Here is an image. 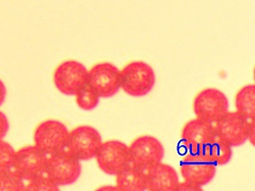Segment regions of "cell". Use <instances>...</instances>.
Wrapping results in <instances>:
<instances>
[{
    "label": "cell",
    "instance_id": "6da1fadb",
    "mask_svg": "<svg viewBox=\"0 0 255 191\" xmlns=\"http://www.w3.org/2000/svg\"><path fill=\"white\" fill-rule=\"evenodd\" d=\"M217 137L231 147H237L247 140L255 144V120L245 118L237 112H227L214 124Z\"/></svg>",
    "mask_w": 255,
    "mask_h": 191
},
{
    "label": "cell",
    "instance_id": "7a4b0ae2",
    "mask_svg": "<svg viewBox=\"0 0 255 191\" xmlns=\"http://www.w3.org/2000/svg\"><path fill=\"white\" fill-rule=\"evenodd\" d=\"M153 69L143 62L128 63L120 72V88L134 97L146 96L155 85Z\"/></svg>",
    "mask_w": 255,
    "mask_h": 191
},
{
    "label": "cell",
    "instance_id": "3957f363",
    "mask_svg": "<svg viewBox=\"0 0 255 191\" xmlns=\"http://www.w3.org/2000/svg\"><path fill=\"white\" fill-rule=\"evenodd\" d=\"M81 161L67 150L48 157L45 173L58 187L73 184L81 177Z\"/></svg>",
    "mask_w": 255,
    "mask_h": 191
},
{
    "label": "cell",
    "instance_id": "277c9868",
    "mask_svg": "<svg viewBox=\"0 0 255 191\" xmlns=\"http://www.w3.org/2000/svg\"><path fill=\"white\" fill-rule=\"evenodd\" d=\"M193 109L197 118L215 124L228 112L229 101L222 91L208 88L196 96Z\"/></svg>",
    "mask_w": 255,
    "mask_h": 191
},
{
    "label": "cell",
    "instance_id": "5b68a950",
    "mask_svg": "<svg viewBox=\"0 0 255 191\" xmlns=\"http://www.w3.org/2000/svg\"><path fill=\"white\" fill-rule=\"evenodd\" d=\"M69 133L66 125L62 122L47 120L36 127L33 140L35 146L49 156L66 150Z\"/></svg>",
    "mask_w": 255,
    "mask_h": 191
},
{
    "label": "cell",
    "instance_id": "8992f818",
    "mask_svg": "<svg viewBox=\"0 0 255 191\" xmlns=\"http://www.w3.org/2000/svg\"><path fill=\"white\" fill-rule=\"evenodd\" d=\"M101 143L98 130L90 125H81L69 133L66 150L80 161H89L95 158Z\"/></svg>",
    "mask_w": 255,
    "mask_h": 191
},
{
    "label": "cell",
    "instance_id": "52a82bcc",
    "mask_svg": "<svg viewBox=\"0 0 255 191\" xmlns=\"http://www.w3.org/2000/svg\"><path fill=\"white\" fill-rule=\"evenodd\" d=\"M95 157L100 170L109 175H118L131 165L128 145L118 140L101 143Z\"/></svg>",
    "mask_w": 255,
    "mask_h": 191
},
{
    "label": "cell",
    "instance_id": "ba28073f",
    "mask_svg": "<svg viewBox=\"0 0 255 191\" xmlns=\"http://www.w3.org/2000/svg\"><path fill=\"white\" fill-rule=\"evenodd\" d=\"M53 82L62 94L75 96L88 82V70L81 62L69 60L55 69Z\"/></svg>",
    "mask_w": 255,
    "mask_h": 191
},
{
    "label": "cell",
    "instance_id": "9c48e42d",
    "mask_svg": "<svg viewBox=\"0 0 255 191\" xmlns=\"http://www.w3.org/2000/svg\"><path fill=\"white\" fill-rule=\"evenodd\" d=\"M128 149L131 164L144 171L153 164L161 163L165 153L162 143L150 135L134 139Z\"/></svg>",
    "mask_w": 255,
    "mask_h": 191
},
{
    "label": "cell",
    "instance_id": "30bf717a",
    "mask_svg": "<svg viewBox=\"0 0 255 191\" xmlns=\"http://www.w3.org/2000/svg\"><path fill=\"white\" fill-rule=\"evenodd\" d=\"M217 167L204 156L203 153H189L181 161L180 171L184 182L203 187L216 176Z\"/></svg>",
    "mask_w": 255,
    "mask_h": 191
},
{
    "label": "cell",
    "instance_id": "8fae6325",
    "mask_svg": "<svg viewBox=\"0 0 255 191\" xmlns=\"http://www.w3.org/2000/svg\"><path fill=\"white\" fill-rule=\"evenodd\" d=\"M88 83L100 97L109 98L120 90V71L112 63H98L88 72Z\"/></svg>",
    "mask_w": 255,
    "mask_h": 191
},
{
    "label": "cell",
    "instance_id": "7c38bea8",
    "mask_svg": "<svg viewBox=\"0 0 255 191\" xmlns=\"http://www.w3.org/2000/svg\"><path fill=\"white\" fill-rule=\"evenodd\" d=\"M47 159L48 155L35 145L25 146L15 152L13 170L26 182L45 173Z\"/></svg>",
    "mask_w": 255,
    "mask_h": 191
},
{
    "label": "cell",
    "instance_id": "4fadbf2b",
    "mask_svg": "<svg viewBox=\"0 0 255 191\" xmlns=\"http://www.w3.org/2000/svg\"><path fill=\"white\" fill-rule=\"evenodd\" d=\"M216 137L214 124L199 118L186 123L181 131V143L189 153H201Z\"/></svg>",
    "mask_w": 255,
    "mask_h": 191
},
{
    "label": "cell",
    "instance_id": "5bb4252c",
    "mask_svg": "<svg viewBox=\"0 0 255 191\" xmlns=\"http://www.w3.org/2000/svg\"><path fill=\"white\" fill-rule=\"evenodd\" d=\"M145 176L146 190L150 191H176L180 183L174 168L161 162L147 168Z\"/></svg>",
    "mask_w": 255,
    "mask_h": 191
},
{
    "label": "cell",
    "instance_id": "9a60e30c",
    "mask_svg": "<svg viewBox=\"0 0 255 191\" xmlns=\"http://www.w3.org/2000/svg\"><path fill=\"white\" fill-rule=\"evenodd\" d=\"M117 176V189L120 191H142L146 190L145 171L130 165Z\"/></svg>",
    "mask_w": 255,
    "mask_h": 191
},
{
    "label": "cell",
    "instance_id": "2e32d148",
    "mask_svg": "<svg viewBox=\"0 0 255 191\" xmlns=\"http://www.w3.org/2000/svg\"><path fill=\"white\" fill-rule=\"evenodd\" d=\"M201 153L216 166L226 165L230 162L233 156L231 146L218 137H216L212 143H209Z\"/></svg>",
    "mask_w": 255,
    "mask_h": 191
},
{
    "label": "cell",
    "instance_id": "e0dca14e",
    "mask_svg": "<svg viewBox=\"0 0 255 191\" xmlns=\"http://www.w3.org/2000/svg\"><path fill=\"white\" fill-rule=\"evenodd\" d=\"M237 112L249 121L255 120V86L246 85L239 90L236 96Z\"/></svg>",
    "mask_w": 255,
    "mask_h": 191
},
{
    "label": "cell",
    "instance_id": "ac0fdd59",
    "mask_svg": "<svg viewBox=\"0 0 255 191\" xmlns=\"http://www.w3.org/2000/svg\"><path fill=\"white\" fill-rule=\"evenodd\" d=\"M75 96L77 105L85 111L94 109L100 103V96L88 82L76 93Z\"/></svg>",
    "mask_w": 255,
    "mask_h": 191
},
{
    "label": "cell",
    "instance_id": "d6986e66",
    "mask_svg": "<svg viewBox=\"0 0 255 191\" xmlns=\"http://www.w3.org/2000/svg\"><path fill=\"white\" fill-rule=\"evenodd\" d=\"M25 191V181L13 169L0 172V191Z\"/></svg>",
    "mask_w": 255,
    "mask_h": 191
},
{
    "label": "cell",
    "instance_id": "ffe728a7",
    "mask_svg": "<svg viewBox=\"0 0 255 191\" xmlns=\"http://www.w3.org/2000/svg\"><path fill=\"white\" fill-rule=\"evenodd\" d=\"M25 191H59V187L44 173L26 181Z\"/></svg>",
    "mask_w": 255,
    "mask_h": 191
},
{
    "label": "cell",
    "instance_id": "44dd1931",
    "mask_svg": "<svg viewBox=\"0 0 255 191\" xmlns=\"http://www.w3.org/2000/svg\"><path fill=\"white\" fill-rule=\"evenodd\" d=\"M14 151L10 143L0 140V172H6L14 167Z\"/></svg>",
    "mask_w": 255,
    "mask_h": 191
},
{
    "label": "cell",
    "instance_id": "7402d4cb",
    "mask_svg": "<svg viewBox=\"0 0 255 191\" xmlns=\"http://www.w3.org/2000/svg\"><path fill=\"white\" fill-rule=\"evenodd\" d=\"M9 130V122L3 112L0 111V140H3Z\"/></svg>",
    "mask_w": 255,
    "mask_h": 191
},
{
    "label": "cell",
    "instance_id": "603a6c76",
    "mask_svg": "<svg viewBox=\"0 0 255 191\" xmlns=\"http://www.w3.org/2000/svg\"><path fill=\"white\" fill-rule=\"evenodd\" d=\"M202 187L196 186L189 182H184L183 183H179L176 191H201Z\"/></svg>",
    "mask_w": 255,
    "mask_h": 191
},
{
    "label": "cell",
    "instance_id": "cb8c5ba5",
    "mask_svg": "<svg viewBox=\"0 0 255 191\" xmlns=\"http://www.w3.org/2000/svg\"><path fill=\"white\" fill-rule=\"evenodd\" d=\"M6 96V89L5 84L0 80V105L4 103Z\"/></svg>",
    "mask_w": 255,
    "mask_h": 191
}]
</instances>
